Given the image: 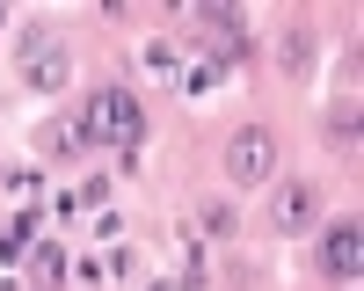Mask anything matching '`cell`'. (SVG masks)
<instances>
[{
	"instance_id": "5",
	"label": "cell",
	"mask_w": 364,
	"mask_h": 291,
	"mask_svg": "<svg viewBox=\"0 0 364 291\" xmlns=\"http://www.w3.org/2000/svg\"><path fill=\"white\" fill-rule=\"evenodd\" d=\"M306 219H314V190H306V182H291V190L277 197V226H306Z\"/></svg>"
},
{
	"instance_id": "1",
	"label": "cell",
	"mask_w": 364,
	"mask_h": 291,
	"mask_svg": "<svg viewBox=\"0 0 364 291\" xmlns=\"http://www.w3.org/2000/svg\"><path fill=\"white\" fill-rule=\"evenodd\" d=\"M87 131H95L102 146H117V138H139V102L132 95H95V109H87Z\"/></svg>"
},
{
	"instance_id": "2",
	"label": "cell",
	"mask_w": 364,
	"mask_h": 291,
	"mask_svg": "<svg viewBox=\"0 0 364 291\" xmlns=\"http://www.w3.org/2000/svg\"><path fill=\"white\" fill-rule=\"evenodd\" d=\"M357 255H364V233H357V219L328 226V241H321V270L336 277V284H357Z\"/></svg>"
},
{
	"instance_id": "3",
	"label": "cell",
	"mask_w": 364,
	"mask_h": 291,
	"mask_svg": "<svg viewBox=\"0 0 364 291\" xmlns=\"http://www.w3.org/2000/svg\"><path fill=\"white\" fill-rule=\"evenodd\" d=\"M226 168H233V182H262V175L277 168V138H269V131H240Z\"/></svg>"
},
{
	"instance_id": "4",
	"label": "cell",
	"mask_w": 364,
	"mask_h": 291,
	"mask_svg": "<svg viewBox=\"0 0 364 291\" xmlns=\"http://www.w3.org/2000/svg\"><path fill=\"white\" fill-rule=\"evenodd\" d=\"M197 22H204V37L219 44V51H240V44H248V29H240L233 8H197Z\"/></svg>"
}]
</instances>
